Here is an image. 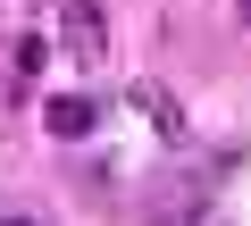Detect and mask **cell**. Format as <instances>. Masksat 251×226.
<instances>
[{
  "label": "cell",
  "instance_id": "cell-1",
  "mask_svg": "<svg viewBox=\"0 0 251 226\" xmlns=\"http://www.w3.org/2000/svg\"><path fill=\"white\" fill-rule=\"evenodd\" d=\"M59 50L75 67H100L109 59V17H100V0H59Z\"/></svg>",
  "mask_w": 251,
  "mask_h": 226
},
{
  "label": "cell",
  "instance_id": "cell-2",
  "mask_svg": "<svg viewBox=\"0 0 251 226\" xmlns=\"http://www.w3.org/2000/svg\"><path fill=\"white\" fill-rule=\"evenodd\" d=\"M126 109H134V118H151V134H159V143H184V134H193V126H184V109H176V92H168V84H151V75L126 84Z\"/></svg>",
  "mask_w": 251,
  "mask_h": 226
},
{
  "label": "cell",
  "instance_id": "cell-3",
  "mask_svg": "<svg viewBox=\"0 0 251 226\" xmlns=\"http://www.w3.org/2000/svg\"><path fill=\"white\" fill-rule=\"evenodd\" d=\"M42 126H50L59 143H84V134L100 126V109H92L84 92H50V100H42Z\"/></svg>",
  "mask_w": 251,
  "mask_h": 226
},
{
  "label": "cell",
  "instance_id": "cell-4",
  "mask_svg": "<svg viewBox=\"0 0 251 226\" xmlns=\"http://www.w3.org/2000/svg\"><path fill=\"white\" fill-rule=\"evenodd\" d=\"M42 67H50V42H42V34H17V42H9V75H17V84H34Z\"/></svg>",
  "mask_w": 251,
  "mask_h": 226
},
{
  "label": "cell",
  "instance_id": "cell-5",
  "mask_svg": "<svg viewBox=\"0 0 251 226\" xmlns=\"http://www.w3.org/2000/svg\"><path fill=\"white\" fill-rule=\"evenodd\" d=\"M0 226H34V218H0Z\"/></svg>",
  "mask_w": 251,
  "mask_h": 226
},
{
  "label": "cell",
  "instance_id": "cell-6",
  "mask_svg": "<svg viewBox=\"0 0 251 226\" xmlns=\"http://www.w3.org/2000/svg\"><path fill=\"white\" fill-rule=\"evenodd\" d=\"M243 25H251V0H243Z\"/></svg>",
  "mask_w": 251,
  "mask_h": 226
},
{
  "label": "cell",
  "instance_id": "cell-7",
  "mask_svg": "<svg viewBox=\"0 0 251 226\" xmlns=\"http://www.w3.org/2000/svg\"><path fill=\"white\" fill-rule=\"evenodd\" d=\"M0 109H9V92H0Z\"/></svg>",
  "mask_w": 251,
  "mask_h": 226
}]
</instances>
